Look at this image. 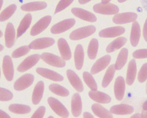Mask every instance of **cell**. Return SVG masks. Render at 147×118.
<instances>
[{"label": "cell", "mask_w": 147, "mask_h": 118, "mask_svg": "<svg viewBox=\"0 0 147 118\" xmlns=\"http://www.w3.org/2000/svg\"><path fill=\"white\" fill-rule=\"evenodd\" d=\"M92 110L95 115L99 118H113V115L110 111H109L99 104H94L92 106Z\"/></svg>", "instance_id": "f1b7e54d"}, {"label": "cell", "mask_w": 147, "mask_h": 118, "mask_svg": "<svg viewBox=\"0 0 147 118\" xmlns=\"http://www.w3.org/2000/svg\"><path fill=\"white\" fill-rule=\"evenodd\" d=\"M71 112L75 117L80 116L82 111V102L79 93H75L71 99Z\"/></svg>", "instance_id": "ac0fdd59"}, {"label": "cell", "mask_w": 147, "mask_h": 118, "mask_svg": "<svg viewBox=\"0 0 147 118\" xmlns=\"http://www.w3.org/2000/svg\"><path fill=\"white\" fill-rule=\"evenodd\" d=\"M137 73V66L135 59H132L129 63L126 76V83L131 85L135 81Z\"/></svg>", "instance_id": "603a6c76"}, {"label": "cell", "mask_w": 147, "mask_h": 118, "mask_svg": "<svg viewBox=\"0 0 147 118\" xmlns=\"http://www.w3.org/2000/svg\"><path fill=\"white\" fill-rule=\"evenodd\" d=\"M126 84L125 80L123 77H118L116 80L114 85V92L117 100L121 101L123 99Z\"/></svg>", "instance_id": "9a60e30c"}, {"label": "cell", "mask_w": 147, "mask_h": 118, "mask_svg": "<svg viewBox=\"0 0 147 118\" xmlns=\"http://www.w3.org/2000/svg\"><path fill=\"white\" fill-rule=\"evenodd\" d=\"M49 118H54V117H52V116H49Z\"/></svg>", "instance_id": "91938a15"}, {"label": "cell", "mask_w": 147, "mask_h": 118, "mask_svg": "<svg viewBox=\"0 0 147 118\" xmlns=\"http://www.w3.org/2000/svg\"><path fill=\"white\" fill-rule=\"evenodd\" d=\"M83 117H84V118H94V116L91 115L90 113L89 112H85L84 113V114H83Z\"/></svg>", "instance_id": "bcb514c9"}, {"label": "cell", "mask_w": 147, "mask_h": 118, "mask_svg": "<svg viewBox=\"0 0 147 118\" xmlns=\"http://www.w3.org/2000/svg\"><path fill=\"white\" fill-rule=\"evenodd\" d=\"M91 0H78V2L80 4H84L90 2Z\"/></svg>", "instance_id": "681fc988"}, {"label": "cell", "mask_w": 147, "mask_h": 118, "mask_svg": "<svg viewBox=\"0 0 147 118\" xmlns=\"http://www.w3.org/2000/svg\"><path fill=\"white\" fill-rule=\"evenodd\" d=\"M52 17L49 16H44L40 19L31 29V35L35 36L44 31L49 26Z\"/></svg>", "instance_id": "52a82bcc"}, {"label": "cell", "mask_w": 147, "mask_h": 118, "mask_svg": "<svg viewBox=\"0 0 147 118\" xmlns=\"http://www.w3.org/2000/svg\"><path fill=\"white\" fill-rule=\"evenodd\" d=\"M141 118H147V110H144L141 114Z\"/></svg>", "instance_id": "c3c4849f"}, {"label": "cell", "mask_w": 147, "mask_h": 118, "mask_svg": "<svg viewBox=\"0 0 147 118\" xmlns=\"http://www.w3.org/2000/svg\"><path fill=\"white\" fill-rule=\"evenodd\" d=\"M36 71L40 75L52 81H61L64 79L61 75L58 73L47 68H38L36 69Z\"/></svg>", "instance_id": "2e32d148"}, {"label": "cell", "mask_w": 147, "mask_h": 118, "mask_svg": "<svg viewBox=\"0 0 147 118\" xmlns=\"http://www.w3.org/2000/svg\"><path fill=\"white\" fill-rule=\"evenodd\" d=\"M111 0H101V2L102 3H108L110 2Z\"/></svg>", "instance_id": "f5cc1de1"}, {"label": "cell", "mask_w": 147, "mask_h": 118, "mask_svg": "<svg viewBox=\"0 0 147 118\" xmlns=\"http://www.w3.org/2000/svg\"><path fill=\"white\" fill-rule=\"evenodd\" d=\"M89 96L92 100L100 103H108L111 101V98L107 94L99 91L91 90L89 91Z\"/></svg>", "instance_id": "7402d4cb"}, {"label": "cell", "mask_w": 147, "mask_h": 118, "mask_svg": "<svg viewBox=\"0 0 147 118\" xmlns=\"http://www.w3.org/2000/svg\"><path fill=\"white\" fill-rule=\"evenodd\" d=\"M16 30L12 23H9L6 26L5 32V45L8 48L13 47L15 42Z\"/></svg>", "instance_id": "d6986e66"}, {"label": "cell", "mask_w": 147, "mask_h": 118, "mask_svg": "<svg viewBox=\"0 0 147 118\" xmlns=\"http://www.w3.org/2000/svg\"><path fill=\"white\" fill-rule=\"evenodd\" d=\"M138 81L143 83L147 79V63H145L140 68L138 76Z\"/></svg>", "instance_id": "60d3db41"}, {"label": "cell", "mask_w": 147, "mask_h": 118, "mask_svg": "<svg viewBox=\"0 0 147 118\" xmlns=\"http://www.w3.org/2000/svg\"><path fill=\"white\" fill-rule=\"evenodd\" d=\"M41 58V56L39 54H33L30 56H28L18 65V71L21 72L28 71L30 68L34 66L37 62L39 61Z\"/></svg>", "instance_id": "9c48e42d"}, {"label": "cell", "mask_w": 147, "mask_h": 118, "mask_svg": "<svg viewBox=\"0 0 147 118\" xmlns=\"http://www.w3.org/2000/svg\"><path fill=\"white\" fill-rule=\"evenodd\" d=\"M66 74L68 80L74 89L79 92H83L84 90L83 83L76 73L71 70H68Z\"/></svg>", "instance_id": "e0dca14e"}, {"label": "cell", "mask_w": 147, "mask_h": 118, "mask_svg": "<svg viewBox=\"0 0 147 118\" xmlns=\"http://www.w3.org/2000/svg\"><path fill=\"white\" fill-rule=\"evenodd\" d=\"M55 43V40L50 37H43L37 39L33 41L29 45L30 49L40 50L45 49L53 45Z\"/></svg>", "instance_id": "ba28073f"}, {"label": "cell", "mask_w": 147, "mask_h": 118, "mask_svg": "<svg viewBox=\"0 0 147 118\" xmlns=\"http://www.w3.org/2000/svg\"><path fill=\"white\" fill-rule=\"evenodd\" d=\"M9 109L11 112L19 115L27 114L31 111V108L29 106L20 104H11L9 107Z\"/></svg>", "instance_id": "1f68e13d"}, {"label": "cell", "mask_w": 147, "mask_h": 118, "mask_svg": "<svg viewBox=\"0 0 147 118\" xmlns=\"http://www.w3.org/2000/svg\"><path fill=\"white\" fill-rule=\"evenodd\" d=\"M0 1H1V7H2L3 5V0H0Z\"/></svg>", "instance_id": "9f6ffc18"}, {"label": "cell", "mask_w": 147, "mask_h": 118, "mask_svg": "<svg viewBox=\"0 0 147 118\" xmlns=\"http://www.w3.org/2000/svg\"><path fill=\"white\" fill-rule=\"evenodd\" d=\"M96 28L93 25H89L77 28L73 31L69 35L71 40H79L90 36L96 32Z\"/></svg>", "instance_id": "6da1fadb"}, {"label": "cell", "mask_w": 147, "mask_h": 118, "mask_svg": "<svg viewBox=\"0 0 147 118\" xmlns=\"http://www.w3.org/2000/svg\"><path fill=\"white\" fill-rule=\"evenodd\" d=\"M132 56L135 59L147 58V49L136 50L132 54Z\"/></svg>", "instance_id": "b9f144b4"}, {"label": "cell", "mask_w": 147, "mask_h": 118, "mask_svg": "<svg viewBox=\"0 0 147 118\" xmlns=\"http://www.w3.org/2000/svg\"><path fill=\"white\" fill-rule=\"evenodd\" d=\"M83 79L87 85L92 90L97 89V84L92 75L88 72H84L83 73Z\"/></svg>", "instance_id": "8d00e7d4"}, {"label": "cell", "mask_w": 147, "mask_h": 118, "mask_svg": "<svg viewBox=\"0 0 147 118\" xmlns=\"http://www.w3.org/2000/svg\"><path fill=\"white\" fill-rule=\"evenodd\" d=\"M140 27L138 22L134 21L132 25L130 33V42L133 47L138 45L140 37Z\"/></svg>", "instance_id": "484cf974"}, {"label": "cell", "mask_w": 147, "mask_h": 118, "mask_svg": "<svg viewBox=\"0 0 147 118\" xmlns=\"http://www.w3.org/2000/svg\"><path fill=\"white\" fill-rule=\"evenodd\" d=\"M125 29L122 26H114L105 28L100 31L99 35L101 37H115L123 34Z\"/></svg>", "instance_id": "4fadbf2b"}, {"label": "cell", "mask_w": 147, "mask_h": 118, "mask_svg": "<svg viewBox=\"0 0 147 118\" xmlns=\"http://www.w3.org/2000/svg\"><path fill=\"white\" fill-rule=\"evenodd\" d=\"M143 34L144 40L147 42V19L144 23V29H143Z\"/></svg>", "instance_id": "ee69618b"}, {"label": "cell", "mask_w": 147, "mask_h": 118, "mask_svg": "<svg viewBox=\"0 0 147 118\" xmlns=\"http://www.w3.org/2000/svg\"><path fill=\"white\" fill-rule=\"evenodd\" d=\"M134 109L131 106L121 104L119 105H115L111 107L110 111L111 113L117 115H127L131 114L134 112Z\"/></svg>", "instance_id": "ffe728a7"}, {"label": "cell", "mask_w": 147, "mask_h": 118, "mask_svg": "<svg viewBox=\"0 0 147 118\" xmlns=\"http://www.w3.org/2000/svg\"><path fill=\"white\" fill-rule=\"evenodd\" d=\"M47 101L50 107L56 114L62 118L68 117L69 112L67 110L58 100L53 97H50L47 100Z\"/></svg>", "instance_id": "3957f363"}, {"label": "cell", "mask_w": 147, "mask_h": 118, "mask_svg": "<svg viewBox=\"0 0 147 118\" xmlns=\"http://www.w3.org/2000/svg\"><path fill=\"white\" fill-rule=\"evenodd\" d=\"M57 44L61 58L65 60H70L71 57V49L66 40L63 38L59 39Z\"/></svg>", "instance_id": "44dd1931"}, {"label": "cell", "mask_w": 147, "mask_h": 118, "mask_svg": "<svg viewBox=\"0 0 147 118\" xmlns=\"http://www.w3.org/2000/svg\"><path fill=\"white\" fill-rule=\"evenodd\" d=\"M95 12L106 15L116 14L119 12L118 7L111 3H98L93 7Z\"/></svg>", "instance_id": "7a4b0ae2"}, {"label": "cell", "mask_w": 147, "mask_h": 118, "mask_svg": "<svg viewBox=\"0 0 147 118\" xmlns=\"http://www.w3.org/2000/svg\"><path fill=\"white\" fill-rule=\"evenodd\" d=\"M110 61L111 56H110L106 55L102 56L95 62V64L92 66L90 71L92 75H95L102 71L109 64Z\"/></svg>", "instance_id": "5bb4252c"}, {"label": "cell", "mask_w": 147, "mask_h": 118, "mask_svg": "<svg viewBox=\"0 0 147 118\" xmlns=\"http://www.w3.org/2000/svg\"><path fill=\"white\" fill-rule=\"evenodd\" d=\"M146 93H147V85H146Z\"/></svg>", "instance_id": "680465c9"}, {"label": "cell", "mask_w": 147, "mask_h": 118, "mask_svg": "<svg viewBox=\"0 0 147 118\" xmlns=\"http://www.w3.org/2000/svg\"><path fill=\"white\" fill-rule=\"evenodd\" d=\"M3 74L7 81H11L14 76V67L12 60L8 56H4L2 65Z\"/></svg>", "instance_id": "8fae6325"}, {"label": "cell", "mask_w": 147, "mask_h": 118, "mask_svg": "<svg viewBox=\"0 0 147 118\" xmlns=\"http://www.w3.org/2000/svg\"><path fill=\"white\" fill-rule=\"evenodd\" d=\"M127 42L125 37H120L117 38L115 40L110 43L106 48V51L108 53H111L120 49L123 47Z\"/></svg>", "instance_id": "4dcf8cb0"}, {"label": "cell", "mask_w": 147, "mask_h": 118, "mask_svg": "<svg viewBox=\"0 0 147 118\" xmlns=\"http://www.w3.org/2000/svg\"><path fill=\"white\" fill-rule=\"evenodd\" d=\"M44 91V84L43 81H40L37 83L34 87L33 93L32 95V102L36 105L38 104L43 97Z\"/></svg>", "instance_id": "cb8c5ba5"}, {"label": "cell", "mask_w": 147, "mask_h": 118, "mask_svg": "<svg viewBox=\"0 0 147 118\" xmlns=\"http://www.w3.org/2000/svg\"><path fill=\"white\" fill-rule=\"evenodd\" d=\"M142 5L147 12V0H140Z\"/></svg>", "instance_id": "7dc6e473"}, {"label": "cell", "mask_w": 147, "mask_h": 118, "mask_svg": "<svg viewBox=\"0 0 147 118\" xmlns=\"http://www.w3.org/2000/svg\"><path fill=\"white\" fill-rule=\"evenodd\" d=\"M30 50V48L28 46H23L16 49L12 54L13 58H18L20 57L24 56L28 54Z\"/></svg>", "instance_id": "74e56055"}, {"label": "cell", "mask_w": 147, "mask_h": 118, "mask_svg": "<svg viewBox=\"0 0 147 118\" xmlns=\"http://www.w3.org/2000/svg\"><path fill=\"white\" fill-rule=\"evenodd\" d=\"M49 89L53 93L61 96H67L69 94L67 89L57 84H51Z\"/></svg>", "instance_id": "e575fe53"}, {"label": "cell", "mask_w": 147, "mask_h": 118, "mask_svg": "<svg viewBox=\"0 0 147 118\" xmlns=\"http://www.w3.org/2000/svg\"><path fill=\"white\" fill-rule=\"evenodd\" d=\"M45 108L43 106H41L34 112V114L31 117V118H43L45 115Z\"/></svg>", "instance_id": "7bdbcfd3"}, {"label": "cell", "mask_w": 147, "mask_h": 118, "mask_svg": "<svg viewBox=\"0 0 147 118\" xmlns=\"http://www.w3.org/2000/svg\"><path fill=\"white\" fill-rule=\"evenodd\" d=\"M2 35H3V32H2V31H1V35H0V37H2Z\"/></svg>", "instance_id": "6f0895ef"}, {"label": "cell", "mask_w": 147, "mask_h": 118, "mask_svg": "<svg viewBox=\"0 0 147 118\" xmlns=\"http://www.w3.org/2000/svg\"><path fill=\"white\" fill-rule=\"evenodd\" d=\"M75 65L77 70H80L83 67L84 61V52L82 45H77L74 53Z\"/></svg>", "instance_id": "d4e9b609"}, {"label": "cell", "mask_w": 147, "mask_h": 118, "mask_svg": "<svg viewBox=\"0 0 147 118\" xmlns=\"http://www.w3.org/2000/svg\"><path fill=\"white\" fill-rule=\"evenodd\" d=\"M73 1L74 0H61L56 7L54 13H57L65 9L69 6Z\"/></svg>", "instance_id": "ab89813d"}, {"label": "cell", "mask_w": 147, "mask_h": 118, "mask_svg": "<svg viewBox=\"0 0 147 118\" xmlns=\"http://www.w3.org/2000/svg\"><path fill=\"white\" fill-rule=\"evenodd\" d=\"M131 118H141V114H139V113H136V114H135L134 115H132L131 116Z\"/></svg>", "instance_id": "f907efd6"}, {"label": "cell", "mask_w": 147, "mask_h": 118, "mask_svg": "<svg viewBox=\"0 0 147 118\" xmlns=\"http://www.w3.org/2000/svg\"><path fill=\"white\" fill-rule=\"evenodd\" d=\"M12 93L3 87L0 88V100L1 101H7L11 100L13 98Z\"/></svg>", "instance_id": "f35d334b"}, {"label": "cell", "mask_w": 147, "mask_h": 118, "mask_svg": "<svg viewBox=\"0 0 147 118\" xmlns=\"http://www.w3.org/2000/svg\"><path fill=\"white\" fill-rule=\"evenodd\" d=\"M34 77L33 75L26 74L22 76L15 82L14 88L16 91H22L31 86L33 83Z\"/></svg>", "instance_id": "8992f818"}, {"label": "cell", "mask_w": 147, "mask_h": 118, "mask_svg": "<svg viewBox=\"0 0 147 118\" xmlns=\"http://www.w3.org/2000/svg\"><path fill=\"white\" fill-rule=\"evenodd\" d=\"M71 11L74 16L84 21L90 22H95L97 21V18L94 14L85 9L74 7Z\"/></svg>", "instance_id": "7c38bea8"}, {"label": "cell", "mask_w": 147, "mask_h": 118, "mask_svg": "<svg viewBox=\"0 0 147 118\" xmlns=\"http://www.w3.org/2000/svg\"><path fill=\"white\" fill-rule=\"evenodd\" d=\"M137 18V14L132 12L123 13L117 14L113 16V21L117 24H122L134 22Z\"/></svg>", "instance_id": "30bf717a"}, {"label": "cell", "mask_w": 147, "mask_h": 118, "mask_svg": "<svg viewBox=\"0 0 147 118\" xmlns=\"http://www.w3.org/2000/svg\"><path fill=\"white\" fill-rule=\"evenodd\" d=\"M128 56V51L126 48H123L120 51L117 57L116 62L115 64L116 70H119L123 68L126 64Z\"/></svg>", "instance_id": "f546056e"}, {"label": "cell", "mask_w": 147, "mask_h": 118, "mask_svg": "<svg viewBox=\"0 0 147 118\" xmlns=\"http://www.w3.org/2000/svg\"><path fill=\"white\" fill-rule=\"evenodd\" d=\"M17 7L16 4H11V5L7 7L6 9L3 10L0 14V21L1 22L5 21L9 19L11 16L16 12Z\"/></svg>", "instance_id": "d590c367"}, {"label": "cell", "mask_w": 147, "mask_h": 118, "mask_svg": "<svg viewBox=\"0 0 147 118\" xmlns=\"http://www.w3.org/2000/svg\"><path fill=\"white\" fill-rule=\"evenodd\" d=\"M0 118H10L11 117L9 115H7L6 113L4 112L3 110H0Z\"/></svg>", "instance_id": "f6af8a7d"}, {"label": "cell", "mask_w": 147, "mask_h": 118, "mask_svg": "<svg viewBox=\"0 0 147 118\" xmlns=\"http://www.w3.org/2000/svg\"><path fill=\"white\" fill-rule=\"evenodd\" d=\"M32 17L31 14L28 13L22 19L17 30V38L21 37L28 30L31 24Z\"/></svg>", "instance_id": "83f0119b"}, {"label": "cell", "mask_w": 147, "mask_h": 118, "mask_svg": "<svg viewBox=\"0 0 147 118\" xmlns=\"http://www.w3.org/2000/svg\"><path fill=\"white\" fill-rule=\"evenodd\" d=\"M0 47H1V49H0V51H3V49H4V47H3V45H2V44H1V45H0Z\"/></svg>", "instance_id": "11a10c76"}, {"label": "cell", "mask_w": 147, "mask_h": 118, "mask_svg": "<svg viewBox=\"0 0 147 118\" xmlns=\"http://www.w3.org/2000/svg\"><path fill=\"white\" fill-rule=\"evenodd\" d=\"M75 19H66L53 26L51 32L53 34H60L71 28L75 25Z\"/></svg>", "instance_id": "5b68a950"}, {"label": "cell", "mask_w": 147, "mask_h": 118, "mask_svg": "<svg viewBox=\"0 0 147 118\" xmlns=\"http://www.w3.org/2000/svg\"><path fill=\"white\" fill-rule=\"evenodd\" d=\"M116 71L115 66L113 64L109 66L104 75L102 82V86L103 87H107L110 82L113 79V76Z\"/></svg>", "instance_id": "d6a6232c"}, {"label": "cell", "mask_w": 147, "mask_h": 118, "mask_svg": "<svg viewBox=\"0 0 147 118\" xmlns=\"http://www.w3.org/2000/svg\"><path fill=\"white\" fill-rule=\"evenodd\" d=\"M47 6V3L44 2H33L23 4L21 6V9L26 12H31L44 9Z\"/></svg>", "instance_id": "4316f807"}, {"label": "cell", "mask_w": 147, "mask_h": 118, "mask_svg": "<svg viewBox=\"0 0 147 118\" xmlns=\"http://www.w3.org/2000/svg\"><path fill=\"white\" fill-rule=\"evenodd\" d=\"M142 109L144 110H147V101H145L142 105Z\"/></svg>", "instance_id": "816d5d0a"}, {"label": "cell", "mask_w": 147, "mask_h": 118, "mask_svg": "<svg viewBox=\"0 0 147 118\" xmlns=\"http://www.w3.org/2000/svg\"><path fill=\"white\" fill-rule=\"evenodd\" d=\"M126 1H127V0H118V1L119 3H123V2H125Z\"/></svg>", "instance_id": "db71d44e"}, {"label": "cell", "mask_w": 147, "mask_h": 118, "mask_svg": "<svg viewBox=\"0 0 147 118\" xmlns=\"http://www.w3.org/2000/svg\"><path fill=\"white\" fill-rule=\"evenodd\" d=\"M98 50V40L96 39H92L90 42L88 47V56L91 60H94L97 56Z\"/></svg>", "instance_id": "836d02e7"}, {"label": "cell", "mask_w": 147, "mask_h": 118, "mask_svg": "<svg viewBox=\"0 0 147 118\" xmlns=\"http://www.w3.org/2000/svg\"><path fill=\"white\" fill-rule=\"evenodd\" d=\"M41 59L48 64L57 68H63L66 65L65 60L52 53H43Z\"/></svg>", "instance_id": "277c9868"}]
</instances>
